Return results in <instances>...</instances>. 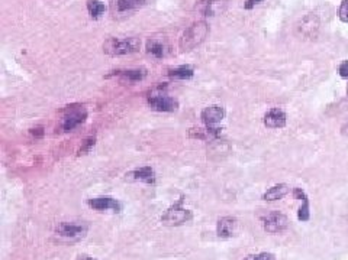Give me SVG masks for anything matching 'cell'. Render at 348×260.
<instances>
[{
  "label": "cell",
  "instance_id": "cell-1",
  "mask_svg": "<svg viewBox=\"0 0 348 260\" xmlns=\"http://www.w3.org/2000/svg\"><path fill=\"white\" fill-rule=\"evenodd\" d=\"M208 35H209V25L205 20H197L183 32L178 46L184 52L192 51L197 45H200L208 38Z\"/></svg>",
  "mask_w": 348,
  "mask_h": 260
},
{
  "label": "cell",
  "instance_id": "cell-2",
  "mask_svg": "<svg viewBox=\"0 0 348 260\" xmlns=\"http://www.w3.org/2000/svg\"><path fill=\"white\" fill-rule=\"evenodd\" d=\"M141 41L138 38H125V39H117V38H109L103 43V52L111 56L128 55L139 51Z\"/></svg>",
  "mask_w": 348,
  "mask_h": 260
},
{
  "label": "cell",
  "instance_id": "cell-3",
  "mask_svg": "<svg viewBox=\"0 0 348 260\" xmlns=\"http://www.w3.org/2000/svg\"><path fill=\"white\" fill-rule=\"evenodd\" d=\"M192 218H193L192 211L183 207V198H180L175 204L167 208V211L161 217V223L169 227H177L190 221Z\"/></svg>",
  "mask_w": 348,
  "mask_h": 260
},
{
  "label": "cell",
  "instance_id": "cell-4",
  "mask_svg": "<svg viewBox=\"0 0 348 260\" xmlns=\"http://www.w3.org/2000/svg\"><path fill=\"white\" fill-rule=\"evenodd\" d=\"M87 119V110L83 106H67L64 110V117L61 128L64 131H71L77 126L83 125Z\"/></svg>",
  "mask_w": 348,
  "mask_h": 260
},
{
  "label": "cell",
  "instance_id": "cell-5",
  "mask_svg": "<svg viewBox=\"0 0 348 260\" xmlns=\"http://www.w3.org/2000/svg\"><path fill=\"white\" fill-rule=\"evenodd\" d=\"M263 227L267 233L270 234H277V233H283L288 227H289V220L285 214L279 213V211H273L266 214L261 218Z\"/></svg>",
  "mask_w": 348,
  "mask_h": 260
},
{
  "label": "cell",
  "instance_id": "cell-6",
  "mask_svg": "<svg viewBox=\"0 0 348 260\" xmlns=\"http://www.w3.org/2000/svg\"><path fill=\"white\" fill-rule=\"evenodd\" d=\"M148 106L151 110L161 113H172L178 109V101L167 94H153L148 98Z\"/></svg>",
  "mask_w": 348,
  "mask_h": 260
},
{
  "label": "cell",
  "instance_id": "cell-7",
  "mask_svg": "<svg viewBox=\"0 0 348 260\" xmlns=\"http://www.w3.org/2000/svg\"><path fill=\"white\" fill-rule=\"evenodd\" d=\"M56 233L64 239H80L87 233V225L77 223H59L56 227Z\"/></svg>",
  "mask_w": 348,
  "mask_h": 260
},
{
  "label": "cell",
  "instance_id": "cell-8",
  "mask_svg": "<svg viewBox=\"0 0 348 260\" xmlns=\"http://www.w3.org/2000/svg\"><path fill=\"white\" fill-rule=\"evenodd\" d=\"M225 117V109L222 106H209L205 107L200 113V119L205 123L206 128H216L218 123H221Z\"/></svg>",
  "mask_w": 348,
  "mask_h": 260
},
{
  "label": "cell",
  "instance_id": "cell-9",
  "mask_svg": "<svg viewBox=\"0 0 348 260\" xmlns=\"http://www.w3.org/2000/svg\"><path fill=\"white\" fill-rule=\"evenodd\" d=\"M87 205L96 211H112V213H120L122 205L120 203L112 198V197H97V198H90L87 201Z\"/></svg>",
  "mask_w": 348,
  "mask_h": 260
},
{
  "label": "cell",
  "instance_id": "cell-10",
  "mask_svg": "<svg viewBox=\"0 0 348 260\" xmlns=\"http://www.w3.org/2000/svg\"><path fill=\"white\" fill-rule=\"evenodd\" d=\"M297 31L302 37L305 38H316L318 31H319V19L316 18V15L309 13L305 18L302 19L297 25Z\"/></svg>",
  "mask_w": 348,
  "mask_h": 260
},
{
  "label": "cell",
  "instance_id": "cell-11",
  "mask_svg": "<svg viewBox=\"0 0 348 260\" xmlns=\"http://www.w3.org/2000/svg\"><path fill=\"white\" fill-rule=\"evenodd\" d=\"M126 179L129 181H135V182H144L148 185H154L155 184V172L151 167H142L134 169L131 172L126 173Z\"/></svg>",
  "mask_w": 348,
  "mask_h": 260
},
{
  "label": "cell",
  "instance_id": "cell-12",
  "mask_svg": "<svg viewBox=\"0 0 348 260\" xmlns=\"http://www.w3.org/2000/svg\"><path fill=\"white\" fill-rule=\"evenodd\" d=\"M225 3L222 0H199L194 4V10L202 13L203 16H215L222 12Z\"/></svg>",
  "mask_w": 348,
  "mask_h": 260
},
{
  "label": "cell",
  "instance_id": "cell-13",
  "mask_svg": "<svg viewBox=\"0 0 348 260\" xmlns=\"http://www.w3.org/2000/svg\"><path fill=\"white\" fill-rule=\"evenodd\" d=\"M238 228V221L233 217H222L218 220L216 224V234L221 239H230L232 236H235Z\"/></svg>",
  "mask_w": 348,
  "mask_h": 260
},
{
  "label": "cell",
  "instance_id": "cell-14",
  "mask_svg": "<svg viewBox=\"0 0 348 260\" xmlns=\"http://www.w3.org/2000/svg\"><path fill=\"white\" fill-rule=\"evenodd\" d=\"M286 113L280 109H271L264 114V125L270 129H282L286 126Z\"/></svg>",
  "mask_w": 348,
  "mask_h": 260
},
{
  "label": "cell",
  "instance_id": "cell-15",
  "mask_svg": "<svg viewBox=\"0 0 348 260\" xmlns=\"http://www.w3.org/2000/svg\"><path fill=\"white\" fill-rule=\"evenodd\" d=\"M147 52L154 58H164L169 54V45L163 39L151 38L147 41Z\"/></svg>",
  "mask_w": 348,
  "mask_h": 260
},
{
  "label": "cell",
  "instance_id": "cell-16",
  "mask_svg": "<svg viewBox=\"0 0 348 260\" xmlns=\"http://www.w3.org/2000/svg\"><path fill=\"white\" fill-rule=\"evenodd\" d=\"M145 75H147L145 70H125V71H114L112 74L108 75V78L109 77H117L123 83H136V81L144 80Z\"/></svg>",
  "mask_w": 348,
  "mask_h": 260
},
{
  "label": "cell",
  "instance_id": "cell-17",
  "mask_svg": "<svg viewBox=\"0 0 348 260\" xmlns=\"http://www.w3.org/2000/svg\"><path fill=\"white\" fill-rule=\"evenodd\" d=\"M289 192V185H286V184H277V185L269 188L263 194V200L264 201H277V200H282L283 197H286Z\"/></svg>",
  "mask_w": 348,
  "mask_h": 260
},
{
  "label": "cell",
  "instance_id": "cell-18",
  "mask_svg": "<svg viewBox=\"0 0 348 260\" xmlns=\"http://www.w3.org/2000/svg\"><path fill=\"white\" fill-rule=\"evenodd\" d=\"M145 1L147 0H112V9L114 12L123 13V12H129V10L144 6Z\"/></svg>",
  "mask_w": 348,
  "mask_h": 260
},
{
  "label": "cell",
  "instance_id": "cell-19",
  "mask_svg": "<svg viewBox=\"0 0 348 260\" xmlns=\"http://www.w3.org/2000/svg\"><path fill=\"white\" fill-rule=\"evenodd\" d=\"M87 12L92 19H99L106 12V6L100 0H87Z\"/></svg>",
  "mask_w": 348,
  "mask_h": 260
},
{
  "label": "cell",
  "instance_id": "cell-20",
  "mask_svg": "<svg viewBox=\"0 0 348 260\" xmlns=\"http://www.w3.org/2000/svg\"><path fill=\"white\" fill-rule=\"evenodd\" d=\"M193 74L194 70L190 65H181V67H177V68L169 71V77L175 78V80H189L193 77Z\"/></svg>",
  "mask_w": 348,
  "mask_h": 260
},
{
  "label": "cell",
  "instance_id": "cell-21",
  "mask_svg": "<svg viewBox=\"0 0 348 260\" xmlns=\"http://www.w3.org/2000/svg\"><path fill=\"white\" fill-rule=\"evenodd\" d=\"M95 143H96V137H95V136L84 139V140L81 142L80 149L77 150V155H86V153H89V152L92 150V148L95 146Z\"/></svg>",
  "mask_w": 348,
  "mask_h": 260
},
{
  "label": "cell",
  "instance_id": "cell-22",
  "mask_svg": "<svg viewBox=\"0 0 348 260\" xmlns=\"http://www.w3.org/2000/svg\"><path fill=\"white\" fill-rule=\"evenodd\" d=\"M309 217V200L305 198V200L302 201V207H300L299 211H297V218H299L300 221H308Z\"/></svg>",
  "mask_w": 348,
  "mask_h": 260
},
{
  "label": "cell",
  "instance_id": "cell-23",
  "mask_svg": "<svg viewBox=\"0 0 348 260\" xmlns=\"http://www.w3.org/2000/svg\"><path fill=\"white\" fill-rule=\"evenodd\" d=\"M338 16L343 22L348 23V0H343L340 9H338Z\"/></svg>",
  "mask_w": 348,
  "mask_h": 260
},
{
  "label": "cell",
  "instance_id": "cell-24",
  "mask_svg": "<svg viewBox=\"0 0 348 260\" xmlns=\"http://www.w3.org/2000/svg\"><path fill=\"white\" fill-rule=\"evenodd\" d=\"M244 260H276V256L273 253H258V255H251L247 256Z\"/></svg>",
  "mask_w": 348,
  "mask_h": 260
},
{
  "label": "cell",
  "instance_id": "cell-25",
  "mask_svg": "<svg viewBox=\"0 0 348 260\" xmlns=\"http://www.w3.org/2000/svg\"><path fill=\"white\" fill-rule=\"evenodd\" d=\"M293 195H294L296 200H300V201H303L305 198H308V195L305 194V191L302 188H294L293 189Z\"/></svg>",
  "mask_w": 348,
  "mask_h": 260
},
{
  "label": "cell",
  "instance_id": "cell-26",
  "mask_svg": "<svg viewBox=\"0 0 348 260\" xmlns=\"http://www.w3.org/2000/svg\"><path fill=\"white\" fill-rule=\"evenodd\" d=\"M338 71H340V75H341L343 78H348V61H343V62H341Z\"/></svg>",
  "mask_w": 348,
  "mask_h": 260
},
{
  "label": "cell",
  "instance_id": "cell-27",
  "mask_svg": "<svg viewBox=\"0 0 348 260\" xmlns=\"http://www.w3.org/2000/svg\"><path fill=\"white\" fill-rule=\"evenodd\" d=\"M261 1H263V0H247V1L244 3V9L250 10L255 4H258V3H261Z\"/></svg>",
  "mask_w": 348,
  "mask_h": 260
},
{
  "label": "cell",
  "instance_id": "cell-28",
  "mask_svg": "<svg viewBox=\"0 0 348 260\" xmlns=\"http://www.w3.org/2000/svg\"><path fill=\"white\" fill-rule=\"evenodd\" d=\"M31 133H32L35 137H42V136H44V129H42V128H35V129H31Z\"/></svg>",
  "mask_w": 348,
  "mask_h": 260
},
{
  "label": "cell",
  "instance_id": "cell-29",
  "mask_svg": "<svg viewBox=\"0 0 348 260\" xmlns=\"http://www.w3.org/2000/svg\"><path fill=\"white\" fill-rule=\"evenodd\" d=\"M76 260H97V259L92 258V256H89V255H78L77 259Z\"/></svg>",
  "mask_w": 348,
  "mask_h": 260
},
{
  "label": "cell",
  "instance_id": "cell-30",
  "mask_svg": "<svg viewBox=\"0 0 348 260\" xmlns=\"http://www.w3.org/2000/svg\"><path fill=\"white\" fill-rule=\"evenodd\" d=\"M343 134H346V136H348V122L343 126Z\"/></svg>",
  "mask_w": 348,
  "mask_h": 260
},
{
  "label": "cell",
  "instance_id": "cell-31",
  "mask_svg": "<svg viewBox=\"0 0 348 260\" xmlns=\"http://www.w3.org/2000/svg\"><path fill=\"white\" fill-rule=\"evenodd\" d=\"M347 94H348V88H347Z\"/></svg>",
  "mask_w": 348,
  "mask_h": 260
}]
</instances>
